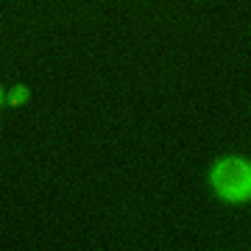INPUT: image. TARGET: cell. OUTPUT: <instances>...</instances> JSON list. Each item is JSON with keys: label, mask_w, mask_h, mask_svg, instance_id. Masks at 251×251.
Returning a JSON list of instances; mask_svg holds the SVG:
<instances>
[{"label": "cell", "mask_w": 251, "mask_h": 251, "mask_svg": "<svg viewBox=\"0 0 251 251\" xmlns=\"http://www.w3.org/2000/svg\"><path fill=\"white\" fill-rule=\"evenodd\" d=\"M3 103H6V92H3V84H0V109H3Z\"/></svg>", "instance_id": "3957f363"}, {"label": "cell", "mask_w": 251, "mask_h": 251, "mask_svg": "<svg viewBox=\"0 0 251 251\" xmlns=\"http://www.w3.org/2000/svg\"><path fill=\"white\" fill-rule=\"evenodd\" d=\"M209 181L215 193L224 201H232V204H240V201H249L251 198V165L240 156H229V159H221L209 173Z\"/></svg>", "instance_id": "6da1fadb"}, {"label": "cell", "mask_w": 251, "mask_h": 251, "mask_svg": "<svg viewBox=\"0 0 251 251\" xmlns=\"http://www.w3.org/2000/svg\"><path fill=\"white\" fill-rule=\"evenodd\" d=\"M25 100H28V87H23V84L14 87V90L6 95V103H9V106H20V103H25Z\"/></svg>", "instance_id": "7a4b0ae2"}]
</instances>
